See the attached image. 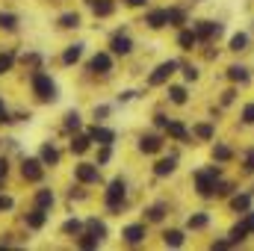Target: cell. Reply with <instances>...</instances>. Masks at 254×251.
Instances as JSON below:
<instances>
[{
	"label": "cell",
	"instance_id": "1",
	"mask_svg": "<svg viewBox=\"0 0 254 251\" xmlns=\"http://www.w3.org/2000/svg\"><path fill=\"white\" fill-rule=\"evenodd\" d=\"M30 89L42 104H54L60 98V89H57V83H54V77L48 71H33L30 74Z\"/></svg>",
	"mask_w": 254,
	"mask_h": 251
},
{
	"label": "cell",
	"instance_id": "2",
	"mask_svg": "<svg viewBox=\"0 0 254 251\" xmlns=\"http://www.w3.org/2000/svg\"><path fill=\"white\" fill-rule=\"evenodd\" d=\"M45 163L39 160V157H24L21 160V178L24 181H30V184H39L42 178H45Z\"/></svg>",
	"mask_w": 254,
	"mask_h": 251
},
{
	"label": "cell",
	"instance_id": "3",
	"mask_svg": "<svg viewBox=\"0 0 254 251\" xmlns=\"http://www.w3.org/2000/svg\"><path fill=\"white\" fill-rule=\"evenodd\" d=\"M125 195H127V184L122 181V178H116V181L107 187L104 201H107V207H110V210H119V207H122V201H125Z\"/></svg>",
	"mask_w": 254,
	"mask_h": 251
},
{
	"label": "cell",
	"instance_id": "4",
	"mask_svg": "<svg viewBox=\"0 0 254 251\" xmlns=\"http://www.w3.org/2000/svg\"><path fill=\"white\" fill-rule=\"evenodd\" d=\"M216 178H219V169H216V166H213V169H207V172H198V175H195L198 195H204V198H207V195H213V192H216V184H213Z\"/></svg>",
	"mask_w": 254,
	"mask_h": 251
},
{
	"label": "cell",
	"instance_id": "5",
	"mask_svg": "<svg viewBox=\"0 0 254 251\" xmlns=\"http://www.w3.org/2000/svg\"><path fill=\"white\" fill-rule=\"evenodd\" d=\"M74 178H77L80 184H98V181H101V166H98V163H80V166L74 169Z\"/></svg>",
	"mask_w": 254,
	"mask_h": 251
},
{
	"label": "cell",
	"instance_id": "6",
	"mask_svg": "<svg viewBox=\"0 0 254 251\" xmlns=\"http://www.w3.org/2000/svg\"><path fill=\"white\" fill-rule=\"evenodd\" d=\"M175 68H178V63H172V60H169V63H163V65H157L148 83H151V86H160V83H166V80L175 74Z\"/></svg>",
	"mask_w": 254,
	"mask_h": 251
},
{
	"label": "cell",
	"instance_id": "7",
	"mask_svg": "<svg viewBox=\"0 0 254 251\" xmlns=\"http://www.w3.org/2000/svg\"><path fill=\"white\" fill-rule=\"evenodd\" d=\"M39 160H42L45 166H51V169L60 166V148H57L54 142H45V145L39 148Z\"/></svg>",
	"mask_w": 254,
	"mask_h": 251
},
{
	"label": "cell",
	"instance_id": "8",
	"mask_svg": "<svg viewBox=\"0 0 254 251\" xmlns=\"http://www.w3.org/2000/svg\"><path fill=\"white\" fill-rule=\"evenodd\" d=\"M110 68H113V57H110V54H104V51H101V54H95V57L89 60V71H92V74H107Z\"/></svg>",
	"mask_w": 254,
	"mask_h": 251
},
{
	"label": "cell",
	"instance_id": "9",
	"mask_svg": "<svg viewBox=\"0 0 254 251\" xmlns=\"http://www.w3.org/2000/svg\"><path fill=\"white\" fill-rule=\"evenodd\" d=\"M24 222H27V228H30V231H42V228H45V222H48V210H45V207H36L33 213H27V216H24Z\"/></svg>",
	"mask_w": 254,
	"mask_h": 251
},
{
	"label": "cell",
	"instance_id": "10",
	"mask_svg": "<svg viewBox=\"0 0 254 251\" xmlns=\"http://www.w3.org/2000/svg\"><path fill=\"white\" fill-rule=\"evenodd\" d=\"M89 136H92V142H98V145H113V142H116V130L101 127V125L92 127V130H89Z\"/></svg>",
	"mask_w": 254,
	"mask_h": 251
},
{
	"label": "cell",
	"instance_id": "11",
	"mask_svg": "<svg viewBox=\"0 0 254 251\" xmlns=\"http://www.w3.org/2000/svg\"><path fill=\"white\" fill-rule=\"evenodd\" d=\"M122 237H125L127 246H139L145 240V225H127L125 231H122Z\"/></svg>",
	"mask_w": 254,
	"mask_h": 251
},
{
	"label": "cell",
	"instance_id": "12",
	"mask_svg": "<svg viewBox=\"0 0 254 251\" xmlns=\"http://www.w3.org/2000/svg\"><path fill=\"white\" fill-rule=\"evenodd\" d=\"M145 24H148L151 30H160V27H166V24H169V12H166V9H154V12H148Z\"/></svg>",
	"mask_w": 254,
	"mask_h": 251
},
{
	"label": "cell",
	"instance_id": "13",
	"mask_svg": "<svg viewBox=\"0 0 254 251\" xmlns=\"http://www.w3.org/2000/svg\"><path fill=\"white\" fill-rule=\"evenodd\" d=\"M219 33H222V27L213 24V21H198V24H195V36H201V39H213V36H219Z\"/></svg>",
	"mask_w": 254,
	"mask_h": 251
},
{
	"label": "cell",
	"instance_id": "14",
	"mask_svg": "<svg viewBox=\"0 0 254 251\" xmlns=\"http://www.w3.org/2000/svg\"><path fill=\"white\" fill-rule=\"evenodd\" d=\"M110 48H113V54H122V57H125V54L133 51V42L127 39L125 33H116V36H113V42H110Z\"/></svg>",
	"mask_w": 254,
	"mask_h": 251
},
{
	"label": "cell",
	"instance_id": "15",
	"mask_svg": "<svg viewBox=\"0 0 254 251\" xmlns=\"http://www.w3.org/2000/svg\"><path fill=\"white\" fill-rule=\"evenodd\" d=\"M139 148H142L145 154H157V151L163 148V139H160V136H154V133H148V136H142V139H139Z\"/></svg>",
	"mask_w": 254,
	"mask_h": 251
},
{
	"label": "cell",
	"instance_id": "16",
	"mask_svg": "<svg viewBox=\"0 0 254 251\" xmlns=\"http://www.w3.org/2000/svg\"><path fill=\"white\" fill-rule=\"evenodd\" d=\"M0 30L3 33H15L18 30V15L9 9H0Z\"/></svg>",
	"mask_w": 254,
	"mask_h": 251
},
{
	"label": "cell",
	"instance_id": "17",
	"mask_svg": "<svg viewBox=\"0 0 254 251\" xmlns=\"http://www.w3.org/2000/svg\"><path fill=\"white\" fill-rule=\"evenodd\" d=\"M175 169H178V160H175V157H169V160H157V163H154V175H157V178H166V175H172Z\"/></svg>",
	"mask_w": 254,
	"mask_h": 251
},
{
	"label": "cell",
	"instance_id": "18",
	"mask_svg": "<svg viewBox=\"0 0 254 251\" xmlns=\"http://www.w3.org/2000/svg\"><path fill=\"white\" fill-rule=\"evenodd\" d=\"M80 57H83V45H68L63 51V65H74Z\"/></svg>",
	"mask_w": 254,
	"mask_h": 251
},
{
	"label": "cell",
	"instance_id": "19",
	"mask_svg": "<svg viewBox=\"0 0 254 251\" xmlns=\"http://www.w3.org/2000/svg\"><path fill=\"white\" fill-rule=\"evenodd\" d=\"M54 201H57V195H54L51 189H39V192H36V207L51 210V207H54Z\"/></svg>",
	"mask_w": 254,
	"mask_h": 251
},
{
	"label": "cell",
	"instance_id": "20",
	"mask_svg": "<svg viewBox=\"0 0 254 251\" xmlns=\"http://www.w3.org/2000/svg\"><path fill=\"white\" fill-rule=\"evenodd\" d=\"M113 9H116V3H113V0H95V3H92V12H95L98 18L113 15Z\"/></svg>",
	"mask_w": 254,
	"mask_h": 251
},
{
	"label": "cell",
	"instance_id": "21",
	"mask_svg": "<svg viewBox=\"0 0 254 251\" xmlns=\"http://www.w3.org/2000/svg\"><path fill=\"white\" fill-rule=\"evenodd\" d=\"M89 145H92V136L89 133L86 136H77V139H71V154H86Z\"/></svg>",
	"mask_w": 254,
	"mask_h": 251
},
{
	"label": "cell",
	"instance_id": "22",
	"mask_svg": "<svg viewBox=\"0 0 254 251\" xmlns=\"http://www.w3.org/2000/svg\"><path fill=\"white\" fill-rule=\"evenodd\" d=\"M12 68H15V54L12 51H0V77L9 74Z\"/></svg>",
	"mask_w": 254,
	"mask_h": 251
},
{
	"label": "cell",
	"instance_id": "23",
	"mask_svg": "<svg viewBox=\"0 0 254 251\" xmlns=\"http://www.w3.org/2000/svg\"><path fill=\"white\" fill-rule=\"evenodd\" d=\"M166 133H169L172 139H181V142L190 136V133H187V127L181 125V122H169V125H166Z\"/></svg>",
	"mask_w": 254,
	"mask_h": 251
},
{
	"label": "cell",
	"instance_id": "24",
	"mask_svg": "<svg viewBox=\"0 0 254 251\" xmlns=\"http://www.w3.org/2000/svg\"><path fill=\"white\" fill-rule=\"evenodd\" d=\"M195 42H198V36L190 33V30H184V33H181V39H178V45H181L184 51H192V48H195Z\"/></svg>",
	"mask_w": 254,
	"mask_h": 251
},
{
	"label": "cell",
	"instance_id": "25",
	"mask_svg": "<svg viewBox=\"0 0 254 251\" xmlns=\"http://www.w3.org/2000/svg\"><path fill=\"white\" fill-rule=\"evenodd\" d=\"M60 27H65V30L80 27V15H77V12H65L63 18H60Z\"/></svg>",
	"mask_w": 254,
	"mask_h": 251
},
{
	"label": "cell",
	"instance_id": "26",
	"mask_svg": "<svg viewBox=\"0 0 254 251\" xmlns=\"http://www.w3.org/2000/svg\"><path fill=\"white\" fill-rule=\"evenodd\" d=\"M86 225H89V231H92L98 240H104V237H107V225H104V222H98V219H89Z\"/></svg>",
	"mask_w": 254,
	"mask_h": 251
},
{
	"label": "cell",
	"instance_id": "27",
	"mask_svg": "<svg viewBox=\"0 0 254 251\" xmlns=\"http://www.w3.org/2000/svg\"><path fill=\"white\" fill-rule=\"evenodd\" d=\"M163 243L166 246H184V234L181 231H166L163 234Z\"/></svg>",
	"mask_w": 254,
	"mask_h": 251
},
{
	"label": "cell",
	"instance_id": "28",
	"mask_svg": "<svg viewBox=\"0 0 254 251\" xmlns=\"http://www.w3.org/2000/svg\"><path fill=\"white\" fill-rule=\"evenodd\" d=\"M228 77H231V80H240V83H246V80H249V68H240V65H234V68H228Z\"/></svg>",
	"mask_w": 254,
	"mask_h": 251
},
{
	"label": "cell",
	"instance_id": "29",
	"mask_svg": "<svg viewBox=\"0 0 254 251\" xmlns=\"http://www.w3.org/2000/svg\"><path fill=\"white\" fill-rule=\"evenodd\" d=\"M80 228H83V222H80V219H68V222L63 225V234H65V237H71V234H80Z\"/></svg>",
	"mask_w": 254,
	"mask_h": 251
},
{
	"label": "cell",
	"instance_id": "30",
	"mask_svg": "<svg viewBox=\"0 0 254 251\" xmlns=\"http://www.w3.org/2000/svg\"><path fill=\"white\" fill-rule=\"evenodd\" d=\"M169 95H172V101H175V104H187V89H184V86H172V89H169Z\"/></svg>",
	"mask_w": 254,
	"mask_h": 251
},
{
	"label": "cell",
	"instance_id": "31",
	"mask_svg": "<svg viewBox=\"0 0 254 251\" xmlns=\"http://www.w3.org/2000/svg\"><path fill=\"white\" fill-rule=\"evenodd\" d=\"M98 243H101V240H98L95 234H86V237H80V240H77V246H80V249H95Z\"/></svg>",
	"mask_w": 254,
	"mask_h": 251
},
{
	"label": "cell",
	"instance_id": "32",
	"mask_svg": "<svg viewBox=\"0 0 254 251\" xmlns=\"http://www.w3.org/2000/svg\"><path fill=\"white\" fill-rule=\"evenodd\" d=\"M207 222H210V219H207L204 213H195V216H190V228H192V231H198V228H204Z\"/></svg>",
	"mask_w": 254,
	"mask_h": 251
},
{
	"label": "cell",
	"instance_id": "33",
	"mask_svg": "<svg viewBox=\"0 0 254 251\" xmlns=\"http://www.w3.org/2000/svg\"><path fill=\"white\" fill-rule=\"evenodd\" d=\"M65 127H68V130H77V127H80V113H74V110L65 113Z\"/></svg>",
	"mask_w": 254,
	"mask_h": 251
},
{
	"label": "cell",
	"instance_id": "34",
	"mask_svg": "<svg viewBox=\"0 0 254 251\" xmlns=\"http://www.w3.org/2000/svg\"><path fill=\"white\" fill-rule=\"evenodd\" d=\"M246 234H249V228H246V225H237V228L231 231V243H243Z\"/></svg>",
	"mask_w": 254,
	"mask_h": 251
},
{
	"label": "cell",
	"instance_id": "35",
	"mask_svg": "<svg viewBox=\"0 0 254 251\" xmlns=\"http://www.w3.org/2000/svg\"><path fill=\"white\" fill-rule=\"evenodd\" d=\"M15 119H12V113H9V107H6V101L0 98V125H12Z\"/></svg>",
	"mask_w": 254,
	"mask_h": 251
},
{
	"label": "cell",
	"instance_id": "36",
	"mask_svg": "<svg viewBox=\"0 0 254 251\" xmlns=\"http://www.w3.org/2000/svg\"><path fill=\"white\" fill-rule=\"evenodd\" d=\"M166 12H169V24H175V27L184 24V12L181 9H166Z\"/></svg>",
	"mask_w": 254,
	"mask_h": 251
},
{
	"label": "cell",
	"instance_id": "37",
	"mask_svg": "<svg viewBox=\"0 0 254 251\" xmlns=\"http://www.w3.org/2000/svg\"><path fill=\"white\" fill-rule=\"evenodd\" d=\"M249 45V39H246V33H240V36H234L231 39V51H243Z\"/></svg>",
	"mask_w": 254,
	"mask_h": 251
},
{
	"label": "cell",
	"instance_id": "38",
	"mask_svg": "<svg viewBox=\"0 0 254 251\" xmlns=\"http://www.w3.org/2000/svg\"><path fill=\"white\" fill-rule=\"evenodd\" d=\"M213 157H216L219 163H225V160H231V148H225V145H216V151H213Z\"/></svg>",
	"mask_w": 254,
	"mask_h": 251
},
{
	"label": "cell",
	"instance_id": "39",
	"mask_svg": "<svg viewBox=\"0 0 254 251\" xmlns=\"http://www.w3.org/2000/svg\"><path fill=\"white\" fill-rule=\"evenodd\" d=\"M110 157H113L110 145H101V151H98V166H107V163H110Z\"/></svg>",
	"mask_w": 254,
	"mask_h": 251
},
{
	"label": "cell",
	"instance_id": "40",
	"mask_svg": "<svg viewBox=\"0 0 254 251\" xmlns=\"http://www.w3.org/2000/svg\"><path fill=\"white\" fill-rule=\"evenodd\" d=\"M249 204H252V198H249V195H240V198H234V201H231V207H234V210H249Z\"/></svg>",
	"mask_w": 254,
	"mask_h": 251
},
{
	"label": "cell",
	"instance_id": "41",
	"mask_svg": "<svg viewBox=\"0 0 254 251\" xmlns=\"http://www.w3.org/2000/svg\"><path fill=\"white\" fill-rule=\"evenodd\" d=\"M195 136H201V139H213V127L210 125H198L195 127Z\"/></svg>",
	"mask_w": 254,
	"mask_h": 251
},
{
	"label": "cell",
	"instance_id": "42",
	"mask_svg": "<svg viewBox=\"0 0 254 251\" xmlns=\"http://www.w3.org/2000/svg\"><path fill=\"white\" fill-rule=\"evenodd\" d=\"M15 207V198H9V195H0V213H9Z\"/></svg>",
	"mask_w": 254,
	"mask_h": 251
},
{
	"label": "cell",
	"instance_id": "43",
	"mask_svg": "<svg viewBox=\"0 0 254 251\" xmlns=\"http://www.w3.org/2000/svg\"><path fill=\"white\" fill-rule=\"evenodd\" d=\"M148 219H151V222H160V219H163V207H151V210H148Z\"/></svg>",
	"mask_w": 254,
	"mask_h": 251
},
{
	"label": "cell",
	"instance_id": "44",
	"mask_svg": "<svg viewBox=\"0 0 254 251\" xmlns=\"http://www.w3.org/2000/svg\"><path fill=\"white\" fill-rule=\"evenodd\" d=\"M243 122H249V125H254V104H249V107L243 110Z\"/></svg>",
	"mask_w": 254,
	"mask_h": 251
},
{
	"label": "cell",
	"instance_id": "45",
	"mask_svg": "<svg viewBox=\"0 0 254 251\" xmlns=\"http://www.w3.org/2000/svg\"><path fill=\"white\" fill-rule=\"evenodd\" d=\"M6 175H9V160L0 157V181H6Z\"/></svg>",
	"mask_w": 254,
	"mask_h": 251
},
{
	"label": "cell",
	"instance_id": "46",
	"mask_svg": "<svg viewBox=\"0 0 254 251\" xmlns=\"http://www.w3.org/2000/svg\"><path fill=\"white\" fill-rule=\"evenodd\" d=\"M107 113H110V107H95V122H104Z\"/></svg>",
	"mask_w": 254,
	"mask_h": 251
},
{
	"label": "cell",
	"instance_id": "47",
	"mask_svg": "<svg viewBox=\"0 0 254 251\" xmlns=\"http://www.w3.org/2000/svg\"><path fill=\"white\" fill-rule=\"evenodd\" d=\"M184 77H187V80H195V77H198V68L187 65V68H184Z\"/></svg>",
	"mask_w": 254,
	"mask_h": 251
},
{
	"label": "cell",
	"instance_id": "48",
	"mask_svg": "<svg viewBox=\"0 0 254 251\" xmlns=\"http://www.w3.org/2000/svg\"><path fill=\"white\" fill-rule=\"evenodd\" d=\"M243 225H246L249 231H254V213H249V216H246V222H243Z\"/></svg>",
	"mask_w": 254,
	"mask_h": 251
},
{
	"label": "cell",
	"instance_id": "49",
	"mask_svg": "<svg viewBox=\"0 0 254 251\" xmlns=\"http://www.w3.org/2000/svg\"><path fill=\"white\" fill-rule=\"evenodd\" d=\"M246 169H249V172H254V151L249 154V163H246Z\"/></svg>",
	"mask_w": 254,
	"mask_h": 251
},
{
	"label": "cell",
	"instance_id": "50",
	"mask_svg": "<svg viewBox=\"0 0 254 251\" xmlns=\"http://www.w3.org/2000/svg\"><path fill=\"white\" fill-rule=\"evenodd\" d=\"M148 0H127V6H145Z\"/></svg>",
	"mask_w": 254,
	"mask_h": 251
}]
</instances>
